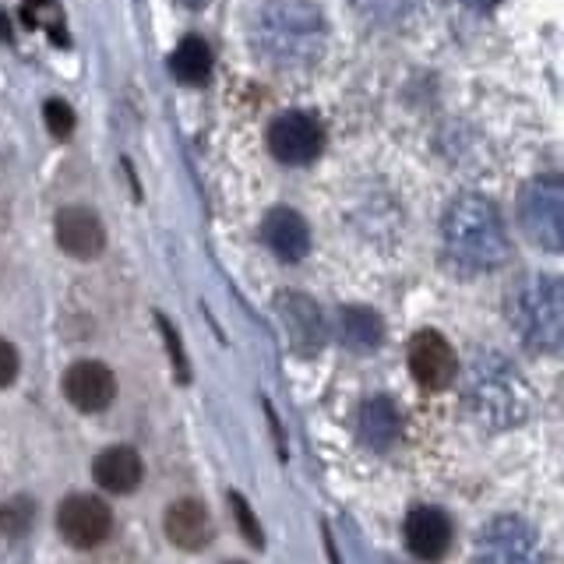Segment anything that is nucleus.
<instances>
[{
	"mask_svg": "<svg viewBox=\"0 0 564 564\" xmlns=\"http://www.w3.org/2000/svg\"><path fill=\"white\" fill-rule=\"evenodd\" d=\"M251 43L279 70L311 67L328 43L325 14L314 0H261L251 18Z\"/></svg>",
	"mask_w": 564,
	"mask_h": 564,
	"instance_id": "f257e3e1",
	"label": "nucleus"
},
{
	"mask_svg": "<svg viewBox=\"0 0 564 564\" xmlns=\"http://www.w3.org/2000/svg\"><path fill=\"white\" fill-rule=\"evenodd\" d=\"M463 405L480 427L508 431L519 427L533 410V392L516 364L505 360L501 352L484 349L469 360L463 375Z\"/></svg>",
	"mask_w": 564,
	"mask_h": 564,
	"instance_id": "f03ea898",
	"label": "nucleus"
},
{
	"mask_svg": "<svg viewBox=\"0 0 564 564\" xmlns=\"http://www.w3.org/2000/svg\"><path fill=\"white\" fill-rule=\"evenodd\" d=\"M441 240L448 258L466 272H494L511 254L501 212L484 194H458L441 219Z\"/></svg>",
	"mask_w": 564,
	"mask_h": 564,
	"instance_id": "7ed1b4c3",
	"label": "nucleus"
},
{
	"mask_svg": "<svg viewBox=\"0 0 564 564\" xmlns=\"http://www.w3.org/2000/svg\"><path fill=\"white\" fill-rule=\"evenodd\" d=\"M508 322L536 352H561L564 343V286L557 275L529 272L508 293Z\"/></svg>",
	"mask_w": 564,
	"mask_h": 564,
	"instance_id": "20e7f679",
	"label": "nucleus"
},
{
	"mask_svg": "<svg viewBox=\"0 0 564 564\" xmlns=\"http://www.w3.org/2000/svg\"><path fill=\"white\" fill-rule=\"evenodd\" d=\"M519 226L522 234L543 251L564 247V181L557 173H546L529 181L519 194Z\"/></svg>",
	"mask_w": 564,
	"mask_h": 564,
	"instance_id": "39448f33",
	"label": "nucleus"
},
{
	"mask_svg": "<svg viewBox=\"0 0 564 564\" xmlns=\"http://www.w3.org/2000/svg\"><path fill=\"white\" fill-rule=\"evenodd\" d=\"M476 564H543L536 529L519 516L490 519L476 536Z\"/></svg>",
	"mask_w": 564,
	"mask_h": 564,
	"instance_id": "423d86ee",
	"label": "nucleus"
},
{
	"mask_svg": "<svg viewBox=\"0 0 564 564\" xmlns=\"http://www.w3.org/2000/svg\"><path fill=\"white\" fill-rule=\"evenodd\" d=\"M113 529V511L102 498H93V494H67L57 508V533L78 546V551H93L99 546Z\"/></svg>",
	"mask_w": 564,
	"mask_h": 564,
	"instance_id": "0eeeda50",
	"label": "nucleus"
},
{
	"mask_svg": "<svg viewBox=\"0 0 564 564\" xmlns=\"http://www.w3.org/2000/svg\"><path fill=\"white\" fill-rule=\"evenodd\" d=\"M325 138H322V128H317V120L311 113H300V110H290L272 120L269 128V149L279 163L286 166H307L317 159L322 152Z\"/></svg>",
	"mask_w": 564,
	"mask_h": 564,
	"instance_id": "6e6552de",
	"label": "nucleus"
},
{
	"mask_svg": "<svg viewBox=\"0 0 564 564\" xmlns=\"http://www.w3.org/2000/svg\"><path fill=\"white\" fill-rule=\"evenodd\" d=\"M410 375L416 378L420 388H427V392H445V388L455 381L458 364H455V349L445 335L434 332V328H423L413 335Z\"/></svg>",
	"mask_w": 564,
	"mask_h": 564,
	"instance_id": "1a4fd4ad",
	"label": "nucleus"
},
{
	"mask_svg": "<svg viewBox=\"0 0 564 564\" xmlns=\"http://www.w3.org/2000/svg\"><path fill=\"white\" fill-rule=\"evenodd\" d=\"M64 395L82 413H102L117 399V378L113 370L99 360H78L64 375Z\"/></svg>",
	"mask_w": 564,
	"mask_h": 564,
	"instance_id": "9d476101",
	"label": "nucleus"
},
{
	"mask_svg": "<svg viewBox=\"0 0 564 564\" xmlns=\"http://www.w3.org/2000/svg\"><path fill=\"white\" fill-rule=\"evenodd\" d=\"M53 237H57V247L64 254L78 258V261L99 258L106 247V229H102L99 216L82 205H70V208L57 212V219H53Z\"/></svg>",
	"mask_w": 564,
	"mask_h": 564,
	"instance_id": "9b49d317",
	"label": "nucleus"
},
{
	"mask_svg": "<svg viewBox=\"0 0 564 564\" xmlns=\"http://www.w3.org/2000/svg\"><path fill=\"white\" fill-rule=\"evenodd\" d=\"M275 311H279V322L286 328L290 343L296 352H314L322 349L325 343V322H322V311L311 296L304 293H279L275 300Z\"/></svg>",
	"mask_w": 564,
	"mask_h": 564,
	"instance_id": "f8f14e48",
	"label": "nucleus"
},
{
	"mask_svg": "<svg viewBox=\"0 0 564 564\" xmlns=\"http://www.w3.org/2000/svg\"><path fill=\"white\" fill-rule=\"evenodd\" d=\"M452 519L441 508H413L405 519V546L420 561H441L452 551Z\"/></svg>",
	"mask_w": 564,
	"mask_h": 564,
	"instance_id": "ddd939ff",
	"label": "nucleus"
},
{
	"mask_svg": "<svg viewBox=\"0 0 564 564\" xmlns=\"http://www.w3.org/2000/svg\"><path fill=\"white\" fill-rule=\"evenodd\" d=\"M261 240L282 261H304L311 251V226L293 208H272L261 223Z\"/></svg>",
	"mask_w": 564,
	"mask_h": 564,
	"instance_id": "4468645a",
	"label": "nucleus"
},
{
	"mask_svg": "<svg viewBox=\"0 0 564 564\" xmlns=\"http://www.w3.org/2000/svg\"><path fill=\"white\" fill-rule=\"evenodd\" d=\"M166 536L173 546H181V551H202V546L212 543V516H208V508L202 501H194V498H181V501H173L166 508Z\"/></svg>",
	"mask_w": 564,
	"mask_h": 564,
	"instance_id": "2eb2a0df",
	"label": "nucleus"
},
{
	"mask_svg": "<svg viewBox=\"0 0 564 564\" xmlns=\"http://www.w3.org/2000/svg\"><path fill=\"white\" fill-rule=\"evenodd\" d=\"M93 476L102 490L110 494H131L138 490L141 476H145V466H141V455L128 445H113L102 448L93 463Z\"/></svg>",
	"mask_w": 564,
	"mask_h": 564,
	"instance_id": "dca6fc26",
	"label": "nucleus"
},
{
	"mask_svg": "<svg viewBox=\"0 0 564 564\" xmlns=\"http://www.w3.org/2000/svg\"><path fill=\"white\" fill-rule=\"evenodd\" d=\"M402 434V416H399V405L388 399V395H375L364 402L360 410V437L367 448L384 452L392 448Z\"/></svg>",
	"mask_w": 564,
	"mask_h": 564,
	"instance_id": "f3484780",
	"label": "nucleus"
},
{
	"mask_svg": "<svg viewBox=\"0 0 564 564\" xmlns=\"http://www.w3.org/2000/svg\"><path fill=\"white\" fill-rule=\"evenodd\" d=\"M339 328H343V343L357 352L375 349L384 339V322L378 317V311L360 307V304H349L339 311Z\"/></svg>",
	"mask_w": 564,
	"mask_h": 564,
	"instance_id": "a211bd4d",
	"label": "nucleus"
},
{
	"mask_svg": "<svg viewBox=\"0 0 564 564\" xmlns=\"http://www.w3.org/2000/svg\"><path fill=\"white\" fill-rule=\"evenodd\" d=\"M170 70H173V78L184 82V85L208 82L212 50H208V43L202 40V35H187V40H181V46H176L173 57H170Z\"/></svg>",
	"mask_w": 564,
	"mask_h": 564,
	"instance_id": "6ab92c4d",
	"label": "nucleus"
},
{
	"mask_svg": "<svg viewBox=\"0 0 564 564\" xmlns=\"http://www.w3.org/2000/svg\"><path fill=\"white\" fill-rule=\"evenodd\" d=\"M32 519H35V501L29 494H14V498L0 505V536H8V540L25 536L32 529Z\"/></svg>",
	"mask_w": 564,
	"mask_h": 564,
	"instance_id": "aec40b11",
	"label": "nucleus"
},
{
	"mask_svg": "<svg viewBox=\"0 0 564 564\" xmlns=\"http://www.w3.org/2000/svg\"><path fill=\"white\" fill-rule=\"evenodd\" d=\"M357 8L364 18H370V22L395 25L405 14H413L420 8V0H357Z\"/></svg>",
	"mask_w": 564,
	"mask_h": 564,
	"instance_id": "412c9836",
	"label": "nucleus"
},
{
	"mask_svg": "<svg viewBox=\"0 0 564 564\" xmlns=\"http://www.w3.org/2000/svg\"><path fill=\"white\" fill-rule=\"evenodd\" d=\"M155 322H159V335H163V343H166V352H170V364L176 370V378L187 384L191 381V364H187V352H184L181 335H176V328L170 325V317L155 314Z\"/></svg>",
	"mask_w": 564,
	"mask_h": 564,
	"instance_id": "4be33fe9",
	"label": "nucleus"
},
{
	"mask_svg": "<svg viewBox=\"0 0 564 564\" xmlns=\"http://www.w3.org/2000/svg\"><path fill=\"white\" fill-rule=\"evenodd\" d=\"M229 508H234V519H237V525H240L243 540L251 543V546H264V533H261V525H258V519H254L251 505L243 501V494L229 490Z\"/></svg>",
	"mask_w": 564,
	"mask_h": 564,
	"instance_id": "5701e85b",
	"label": "nucleus"
},
{
	"mask_svg": "<svg viewBox=\"0 0 564 564\" xmlns=\"http://www.w3.org/2000/svg\"><path fill=\"white\" fill-rule=\"evenodd\" d=\"M43 117L53 138H70V131H75V110L64 99H50L43 106Z\"/></svg>",
	"mask_w": 564,
	"mask_h": 564,
	"instance_id": "b1692460",
	"label": "nucleus"
},
{
	"mask_svg": "<svg viewBox=\"0 0 564 564\" xmlns=\"http://www.w3.org/2000/svg\"><path fill=\"white\" fill-rule=\"evenodd\" d=\"M14 378H18V349L8 339H0V388H8Z\"/></svg>",
	"mask_w": 564,
	"mask_h": 564,
	"instance_id": "393cba45",
	"label": "nucleus"
},
{
	"mask_svg": "<svg viewBox=\"0 0 564 564\" xmlns=\"http://www.w3.org/2000/svg\"><path fill=\"white\" fill-rule=\"evenodd\" d=\"M322 540H325V551H328V561H332V564H339V554H335V543H332V533H328V525L322 529Z\"/></svg>",
	"mask_w": 564,
	"mask_h": 564,
	"instance_id": "a878e982",
	"label": "nucleus"
},
{
	"mask_svg": "<svg viewBox=\"0 0 564 564\" xmlns=\"http://www.w3.org/2000/svg\"><path fill=\"white\" fill-rule=\"evenodd\" d=\"M184 4H187V8H191V11H198V8H202V4H205V0H184Z\"/></svg>",
	"mask_w": 564,
	"mask_h": 564,
	"instance_id": "bb28decb",
	"label": "nucleus"
}]
</instances>
